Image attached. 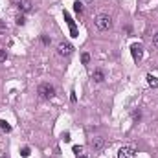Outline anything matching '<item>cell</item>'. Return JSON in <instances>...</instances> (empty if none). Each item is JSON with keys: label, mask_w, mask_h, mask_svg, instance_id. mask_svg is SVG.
I'll return each instance as SVG.
<instances>
[{"label": "cell", "mask_w": 158, "mask_h": 158, "mask_svg": "<svg viewBox=\"0 0 158 158\" xmlns=\"http://www.w3.org/2000/svg\"><path fill=\"white\" fill-rule=\"evenodd\" d=\"M94 24H96V28H98L99 31H107V30H111L112 28V18L108 17V15H98L94 18Z\"/></svg>", "instance_id": "obj_1"}, {"label": "cell", "mask_w": 158, "mask_h": 158, "mask_svg": "<svg viewBox=\"0 0 158 158\" xmlns=\"http://www.w3.org/2000/svg\"><path fill=\"white\" fill-rule=\"evenodd\" d=\"M37 94L43 99H52L53 96H55V88H53L50 83H40L39 88H37Z\"/></svg>", "instance_id": "obj_2"}, {"label": "cell", "mask_w": 158, "mask_h": 158, "mask_svg": "<svg viewBox=\"0 0 158 158\" xmlns=\"http://www.w3.org/2000/svg\"><path fill=\"white\" fill-rule=\"evenodd\" d=\"M130 53H132V59L134 61H142L143 59V46L138 44V43L132 44V46H130Z\"/></svg>", "instance_id": "obj_3"}, {"label": "cell", "mask_w": 158, "mask_h": 158, "mask_svg": "<svg viewBox=\"0 0 158 158\" xmlns=\"http://www.w3.org/2000/svg\"><path fill=\"white\" fill-rule=\"evenodd\" d=\"M74 52V46L70 44V43H61L59 46H57V53H59V55H70V53Z\"/></svg>", "instance_id": "obj_4"}, {"label": "cell", "mask_w": 158, "mask_h": 158, "mask_svg": "<svg viewBox=\"0 0 158 158\" xmlns=\"http://www.w3.org/2000/svg\"><path fill=\"white\" fill-rule=\"evenodd\" d=\"M118 158H136V153L132 147H121L118 151Z\"/></svg>", "instance_id": "obj_5"}, {"label": "cell", "mask_w": 158, "mask_h": 158, "mask_svg": "<svg viewBox=\"0 0 158 158\" xmlns=\"http://www.w3.org/2000/svg\"><path fill=\"white\" fill-rule=\"evenodd\" d=\"M90 147L94 151H101L103 147H105V138H101V136H96V138L90 140Z\"/></svg>", "instance_id": "obj_6"}, {"label": "cell", "mask_w": 158, "mask_h": 158, "mask_svg": "<svg viewBox=\"0 0 158 158\" xmlns=\"http://www.w3.org/2000/svg\"><path fill=\"white\" fill-rule=\"evenodd\" d=\"M64 20L68 22V26H70V35L77 37V28H75V22L72 20V17H70V13H68V11H64Z\"/></svg>", "instance_id": "obj_7"}, {"label": "cell", "mask_w": 158, "mask_h": 158, "mask_svg": "<svg viewBox=\"0 0 158 158\" xmlns=\"http://www.w3.org/2000/svg\"><path fill=\"white\" fill-rule=\"evenodd\" d=\"M92 79L96 81V83H103V81H105V72H103L101 68L94 70V72H92Z\"/></svg>", "instance_id": "obj_8"}, {"label": "cell", "mask_w": 158, "mask_h": 158, "mask_svg": "<svg viewBox=\"0 0 158 158\" xmlns=\"http://www.w3.org/2000/svg\"><path fill=\"white\" fill-rule=\"evenodd\" d=\"M17 6H18V9L22 13H28L31 9V0H22V2H18Z\"/></svg>", "instance_id": "obj_9"}, {"label": "cell", "mask_w": 158, "mask_h": 158, "mask_svg": "<svg viewBox=\"0 0 158 158\" xmlns=\"http://www.w3.org/2000/svg\"><path fill=\"white\" fill-rule=\"evenodd\" d=\"M147 83H149L151 88H158V77H154L153 74H149L147 75Z\"/></svg>", "instance_id": "obj_10"}, {"label": "cell", "mask_w": 158, "mask_h": 158, "mask_svg": "<svg viewBox=\"0 0 158 158\" xmlns=\"http://www.w3.org/2000/svg\"><path fill=\"white\" fill-rule=\"evenodd\" d=\"M0 129H2L4 132H11V125H9V123L6 121V120H2V121H0Z\"/></svg>", "instance_id": "obj_11"}, {"label": "cell", "mask_w": 158, "mask_h": 158, "mask_svg": "<svg viewBox=\"0 0 158 158\" xmlns=\"http://www.w3.org/2000/svg\"><path fill=\"white\" fill-rule=\"evenodd\" d=\"M74 11L77 13V15H81V13H83V2H75L74 4Z\"/></svg>", "instance_id": "obj_12"}, {"label": "cell", "mask_w": 158, "mask_h": 158, "mask_svg": "<svg viewBox=\"0 0 158 158\" xmlns=\"http://www.w3.org/2000/svg\"><path fill=\"white\" fill-rule=\"evenodd\" d=\"M81 61H83V64H88L90 63V55H88V53H83V55H81Z\"/></svg>", "instance_id": "obj_13"}, {"label": "cell", "mask_w": 158, "mask_h": 158, "mask_svg": "<svg viewBox=\"0 0 158 158\" xmlns=\"http://www.w3.org/2000/svg\"><path fill=\"white\" fill-rule=\"evenodd\" d=\"M20 154H22L24 158H28V156H30V147H22V151H20Z\"/></svg>", "instance_id": "obj_14"}, {"label": "cell", "mask_w": 158, "mask_h": 158, "mask_svg": "<svg viewBox=\"0 0 158 158\" xmlns=\"http://www.w3.org/2000/svg\"><path fill=\"white\" fill-rule=\"evenodd\" d=\"M6 59H8V53H6V50H0V63H4Z\"/></svg>", "instance_id": "obj_15"}, {"label": "cell", "mask_w": 158, "mask_h": 158, "mask_svg": "<svg viewBox=\"0 0 158 158\" xmlns=\"http://www.w3.org/2000/svg\"><path fill=\"white\" fill-rule=\"evenodd\" d=\"M74 153H75V154L79 156L81 153H83V147H81V145H74Z\"/></svg>", "instance_id": "obj_16"}, {"label": "cell", "mask_w": 158, "mask_h": 158, "mask_svg": "<svg viewBox=\"0 0 158 158\" xmlns=\"http://www.w3.org/2000/svg\"><path fill=\"white\" fill-rule=\"evenodd\" d=\"M17 24H18V26H24V24H26V18H24L22 15H20V17H17Z\"/></svg>", "instance_id": "obj_17"}, {"label": "cell", "mask_w": 158, "mask_h": 158, "mask_svg": "<svg viewBox=\"0 0 158 158\" xmlns=\"http://www.w3.org/2000/svg\"><path fill=\"white\" fill-rule=\"evenodd\" d=\"M40 40H43V44H46V46L50 44V39H48L46 35H43V37H40Z\"/></svg>", "instance_id": "obj_18"}, {"label": "cell", "mask_w": 158, "mask_h": 158, "mask_svg": "<svg viewBox=\"0 0 158 158\" xmlns=\"http://www.w3.org/2000/svg\"><path fill=\"white\" fill-rule=\"evenodd\" d=\"M63 140L64 142H70V132H63Z\"/></svg>", "instance_id": "obj_19"}, {"label": "cell", "mask_w": 158, "mask_h": 158, "mask_svg": "<svg viewBox=\"0 0 158 158\" xmlns=\"http://www.w3.org/2000/svg\"><path fill=\"white\" fill-rule=\"evenodd\" d=\"M6 30H8V26H6L4 22H0V33H4Z\"/></svg>", "instance_id": "obj_20"}, {"label": "cell", "mask_w": 158, "mask_h": 158, "mask_svg": "<svg viewBox=\"0 0 158 158\" xmlns=\"http://www.w3.org/2000/svg\"><path fill=\"white\" fill-rule=\"evenodd\" d=\"M70 101H72V103L77 101V98H75V92H70Z\"/></svg>", "instance_id": "obj_21"}, {"label": "cell", "mask_w": 158, "mask_h": 158, "mask_svg": "<svg viewBox=\"0 0 158 158\" xmlns=\"http://www.w3.org/2000/svg\"><path fill=\"white\" fill-rule=\"evenodd\" d=\"M153 43H154V46L158 48V33H156V35H154V40H153Z\"/></svg>", "instance_id": "obj_22"}, {"label": "cell", "mask_w": 158, "mask_h": 158, "mask_svg": "<svg viewBox=\"0 0 158 158\" xmlns=\"http://www.w3.org/2000/svg\"><path fill=\"white\" fill-rule=\"evenodd\" d=\"M77 158H86V156H85V154H79V156H77Z\"/></svg>", "instance_id": "obj_23"}, {"label": "cell", "mask_w": 158, "mask_h": 158, "mask_svg": "<svg viewBox=\"0 0 158 158\" xmlns=\"http://www.w3.org/2000/svg\"><path fill=\"white\" fill-rule=\"evenodd\" d=\"M86 2H90V0H86Z\"/></svg>", "instance_id": "obj_24"}]
</instances>
